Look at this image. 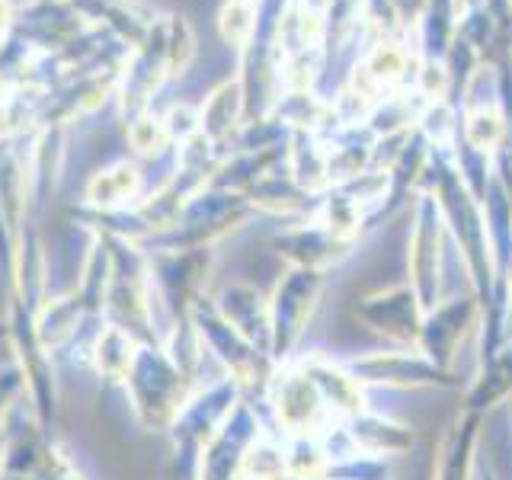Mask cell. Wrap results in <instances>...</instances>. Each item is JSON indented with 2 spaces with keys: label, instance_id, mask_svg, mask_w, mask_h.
I'll return each instance as SVG.
<instances>
[{
  "label": "cell",
  "instance_id": "1",
  "mask_svg": "<svg viewBox=\"0 0 512 480\" xmlns=\"http://www.w3.org/2000/svg\"><path fill=\"white\" fill-rule=\"evenodd\" d=\"M506 132H509V125H506L500 109H493V106H474V109L464 112L461 138H464V144H468V148H474L480 154L500 148V144L506 141Z\"/></svg>",
  "mask_w": 512,
  "mask_h": 480
},
{
  "label": "cell",
  "instance_id": "3",
  "mask_svg": "<svg viewBox=\"0 0 512 480\" xmlns=\"http://www.w3.org/2000/svg\"><path fill=\"white\" fill-rule=\"evenodd\" d=\"M391 4H394V10L400 16V23H404V29H407V26H420L423 23V13L429 7V0H391Z\"/></svg>",
  "mask_w": 512,
  "mask_h": 480
},
{
  "label": "cell",
  "instance_id": "2",
  "mask_svg": "<svg viewBox=\"0 0 512 480\" xmlns=\"http://www.w3.org/2000/svg\"><path fill=\"white\" fill-rule=\"evenodd\" d=\"M468 445H471V423L464 426L461 436L452 439V448L442 458V480H464L468 477Z\"/></svg>",
  "mask_w": 512,
  "mask_h": 480
}]
</instances>
